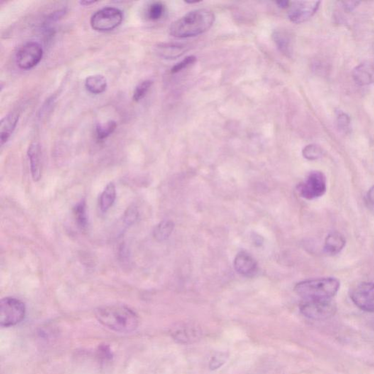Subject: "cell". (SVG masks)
Segmentation results:
<instances>
[{"instance_id": "17", "label": "cell", "mask_w": 374, "mask_h": 374, "mask_svg": "<svg viewBox=\"0 0 374 374\" xmlns=\"http://www.w3.org/2000/svg\"><path fill=\"white\" fill-rule=\"evenodd\" d=\"M355 83L360 86H367L374 81V68L371 64L363 63L355 67L353 72Z\"/></svg>"}, {"instance_id": "11", "label": "cell", "mask_w": 374, "mask_h": 374, "mask_svg": "<svg viewBox=\"0 0 374 374\" xmlns=\"http://www.w3.org/2000/svg\"><path fill=\"white\" fill-rule=\"evenodd\" d=\"M170 335L176 342L188 344L200 340L202 336V331L197 325L183 323L172 328Z\"/></svg>"}, {"instance_id": "34", "label": "cell", "mask_w": 374, "mask_h": 374, "mask_svg": "<svg viewBox=\"0 0 374 374\" xmlns=\"http://www.w3.org/2000/svg\"><path fill=\"white\" fill-rule=\"evenodd\" d=\"M276 4L279 7V8H282V9H285V8H289L290 6L291 3L289 1H278L276 2Z\"/></svg>"}, {"instance_id": "13", "label": "cell", "mask_w": 374, "mask_h": 374, "mask_svg": "<svg viewBox=\"0 0 374 374\" xmlns=\"http://www.w3.org/2000/svg\"><path fill=\"white\" fill-rule=\"evenodd\" d=\"M235 270L244 277H251L257 272V264L253 258L246 252H241L235 257L234 261Z\"/></svg>"}, {"instance_id": "12", "label": "cell", "mask_w": 374, "mask_h": 374, "mask_svg": "<svg viewBox=\"0 0 374 374\" xmlns=\"http://www.w3.org/2000/svg\"><path fill=\"white\" fill-rule=\"evenodd\" d=\"M189 48L190 46L186 43H161L156 47L155 52L162 58L176 59L184 55Z\"/></svg>"}, {"instance_id": "28", "label": "cell", "mask_w": 374, "mask_h": 374, "mask_svg": "<svg viewBox=\"0 0 374 374\" xmlns=\"http://www.w3.org/2000/svg\"><path fill=\"white\" fill-rule=\"evenodd\" d=\"M196 61H197V58L194 56H189V57H185L182 61L172 67L171 73H178V72H181L183 70H185L187 67H190L193 64L195 63Z\"/></svg>"}, {"instance_id": "2", "label": "cell", "mask_w": 374, "mask_h": 374, "mask_svg": "<svg viewBox=\"0 0 374 374\" xmlns=\"http://www.w3.org/2000/svg\"><path fill=\"white\" fill-rule=\"evenodd\" d=\"M214 13L209 9L194 10L172 23L170 34L177 38L197 36L214 24Z\"/></svg>"}, {"instance_id": "27", "label": "cell", "mask_w": 374, "mask_h": 374, "mask_svg": "<svg viewBox=\"0 0 374 374\" xmlns=\"http://www.w3.org/2000/svg\"><path fill=\"white\" fill-rule=\"evenodd\" d=\"M229 355L226 353H216L210 360L209 368L211 370H217L228 361Z\"/></svg>"}, {"instance_id": "35", "label": "cell", "mask_w": 374, "mask_h": 374, "mask_svg": "<svg viewBox=\"0 0 374 374\" xmlns=\"http://www.w3.org/2000/svg\"><path fill=\"white\" fill-rule=\"evenodd\" d=\"M96 3H97V1H81L79 3L82 6H89L91 5L95 4Z\"/></svg>"}, {"instance_id": "19", "label": "cell", "mask_w": 374, "mask_h": 374, "mask_svg": "<svg viewBox=\"0 0 374 374\" xmlns=\"http://www.w3.org/2000/svg\"><path fill=\"white\" fill-rule=\"evenodd\" d=\"M85 87L91 94H101L107 89V80L102 75L90 76L86 79Z\"/></svg>"}, {"instance_id": "10", "label": "cell", "mask_w": 374, "mask_h": 374, "mask_svg": "<svg viewBox=\"0 0 374 374\" xmlns=\"http://www.w3.org/2000/svg\"><path fill=\"white\" fill-rule=\"evenodd\" d=\"M320 2L295 1L291 3L288 17L291 21L295 23L307 21L315 14L319 8Z\"/></svg>"}, {"instance_id": "23", "label": "cell", "mask_w": 374, "mask_h": 374, "mask_svg": "<svg viewBox=\"0 0 374 374\" xmlns=\"http://www.w3.org/2000/svg\"><path fill=\"white\" fill-rule=\"evenodd\" d=\"M73 213L78 225L81 229L86 228L87 227L88 218L85 201H81V202L78 203L74 207Z\"/></svg>"}, {"instance_id": "20", "label": "cell", "mask_w": 374, "mask_h": 374, "mask_svg": "<svg viewBox=\"0 0 374 374\" xmlns=\"http://www.w3.org/2000/svg\"><path fill=\"white\" fill-rule=\"evenodd\" d=\"M272 38L279 50L284 55L289 56L292 45H291L290 37L288 34L282 30H277L273 32Z\"/></svg>"}, {"instance_id": "22", "label": "cell", "mask_w": 374, "mask_h": 374, "mask_svg": "<svg viewBox=\"0 0 374 374\" xmlns=\"http://www.w3.org/2000/svg\"><path fill=\"white\" fill-rule=\"evenodd\" d=\"M116 127L117 123L113 120L105 123H98L95 130L96 139L99 142L104 141L110 135L114 133Z\"/></svg>"}, {"instance_id": "3", "label": "cell", "mask_w": 374, "mask_h": 374, "mask_svg": "<svg viewBox=\"0 0 374 374\" xmlns=\"http://www.w3.org/2000/svg\"><path fill=\"white\" fill-rule=\"evenodd\" d=\"M339 289V281L333 277L303 281L294 287L296 293L304 301L331 300Z\"/></svg>"}, {"instance_id": "1", "label": "cell", "mask_w": 374, "mask_h": 374, "mask_svg": "<svg viewBox=\"0 0 374 374\" xmlns=\"http://www.w3.org/2000/svg\"><path fill=\"white\" fill-rule=\"evenodd\" d=\"M95 316L103 326L116 333H132L139 325L138 314L123 305L102 306L95 311Z\"/></svg>"}, {"instance_id": "24", "label": "cell", "mask_w": 374, "mask_h": 374, "mask_svg": "<svg viewBox=\"0 0 374 374\" xmlns=\"http://www.w3.org/2000/svg\"><path fill=\"white\" fill-rule=\"evenodd\" d=\"M152 84H153V82L150 80H145L140 83L135 87V90H134L133 101L136 102V103H138V102L143 99L146 96V94H148V91L150 90V88L152 87Z\"/></svg>"}, {"instance_id": "15", "label": "cell", "mask_w": 374, "mask_h": 374, "mask_svg": "<svg viewBox=\"0 0 374 374\" xmlns=\"http://www.w3.org/2000/svg\"><path fill=\"white\" fill-rule=\"evenodd\" d=\"M20 113L18 111H12L4 118H2L0 122V133H1V145H3L11 138L12 134L14 132L18 120Z\"/></svg>"}, {"instance_id": "7", "label": "cell", "mask_w": 374, "mask_h": 374, "mask_svg": "<svg viewBox=\"0 0 374 374\" xmlns=\"http://www.w3.org/2000/svg\"><path fill=\"white\" fill-rule=\"evenodd\" d=\"M301 197L306 200H314L321 197L327 191L326 176L320 171H313L309 174L306 180L297 187Z\"/></svg>"}, {"instance_id": "33", "label": "cell", "mask_w": 374, "mask_h": 374, "mask_svg": "<svg viewBox=\"0 0 374 374\" xmlns=\"http://www.w3.org/2000/svg\"><path fill=\"white\" fill-rule=\"evenodd\" d=\"M343 3L346 9L348 10V11H352L354 8H356L360 3H358V2H345V3Z\"/></svg>"}, {"instance_id": "26", "label": "cell", "mask_w": 374, "mask_h": 374, "mask_svg": "<svg viewBox=\"0 0 374 374\" xmlns=\"http://www.w3.org/2000/svg\"><path fill=\"white\" fill-rule=\"evenodd\" d=\"M323 152L321 147L315 144L306 145L303 150V156L306 160H318V159L321 158Z\"/></svg>"}, {"instance_id": "25", "label": "cell", "mask_w": 374, "mask_h": 374, "mask_svg": "<svg viewBox=\"0 0 374 374\" xmlns=\"http://www.w3.org/2000/svg\"><path fill=\"white\" fill-rule=\"evenodd\" d=\"M165 11V6L162 3L157 2L151 5L147 12V16L152 21H157L163 16Z\"/></svg>"}, {"instance_id": "9", "label": "cell", "mask_w": 374, "mask_h": 374, "mask_svg": "<svg viewBox=\"0 0 374 374\" xmlns=\"http://www.w3.org/2000/svg\"><path fill=\"white\" fill-rule=\"evenodd\" d=\"M350 298L361 310L374 313V283L363 282L358 284L352 289Z\"/></svg>"}, {"instance_id": "31", "label": "cell", "mask_w": 374, "mask_h": 374, "mask_svg": "<svg viewBox=\"0 0 374 374\" xmlns=\"http://www.w3.org/2000/svg\"><path fill=\"white\" fill-rule=\"evenodd\" d=\"M56 96L52 95L51 97H49L45 103H44L43 106H42L41 109L40 111V117L43 118V116H46L48 112H50L52 110V106H54V102H55Z\"/></svg>"}, {"instance_id": "5", "label": "cell", "mask_w": 374, "mask_h": 374, "mask_svg": "<svg viewBox=\"0 0 374 374\" xmlns=\"http://www.w3.org/2000/svg\"><path fill=\"white\" fill-rule=\"evenodd\" d=\"M123 18V13L121 10L113 7H106L92 15L90 24L91 28L95 31H112L121 24Z\"/></svg>"}, {"instance_id": "36", "label": "cell", "mask_w": 374, "mask_h": 374, "mask_svg": "<svg viewBox=\"0 0 374 374\" xmlns=\"http://www.w3.org/2000/svg\"><path fill=\"white\" fill-rule=\"evenodd\" d=\"M201 1H186V3H188V4H194V3H200Z\"/></svg>"}, {"instance_id": "29", "label": "cell", "mask_w": 374, "mask_h": 374, "mask_svg": "<svg viewBox=\"0 0 374 374\" xmlns=\"http://www.w3.org/2000/svg\"><path fill=\"white\" fill-rule=\"evenodd\" d=\"M138 211L135 206H130L123 215V221L127 225H133L138 219Z\"/></svg>"}, {"instance_id": "14", "label": "cell", "mask_w": 374, "mask_h": 374, "mask_svg": "<svg viewBox=\"0 0 374 374\" xmlns=\"http://www.w3.org/2000/svg\"><path fill=\"white\" fill-rule=\"evenodd\" d=\"M27 156L30 160L32 179L34 182H38L42 176L41 150L40 145L34 142L29 145Z\"/></svg>"}, {"instance_id": "21", "label": "cell", "mask_w": 374, "mask_h": 374, "mask_svg": "<svg viewBox=\"0 0 374 374\" xmlns=\"http://www.w3.org/2000/svg\"><path fill=\"white\" fill-rule=\"evenodd\" d=\"M174 225L172 221L164 220L154 230V237L157 241H164L170 237L173 230Z\"/></svg>"}, {"instance_id": "32", "label": "cell", "mask_w": 374, "mask_h": 374, "mask_svg": "<svg viewBox=\"0 0 374 374\" xmlns=\"http://www.w3.org/2000/svg\"><path fill=\"white\" fill-rule=\"evenodd\" d=\"M368 200L372 207L374 209V184L372 187L369 189L368 193Z\"/></svg>"}, {"instance_id": "30", "label": "cell", "mask_w": 374, "mask_h": 374, "mask_svg": "<svg viewBox=\"0 0 374 374\" xmlns=\"http://www.w3.org/2000/svg\"><path fill=\"white\" fill-rule=\"evenodd\" d=\"M337 124L340 130L346 131L350 124V118L348 115L339 111L337 114Z\"/></svg>"}, {"instance_id": "4", "label": "cell", "mask_w": 374, "mask_h": 374, "mask_svg": "<svg viewBox=\"0 0 374 374\" xmlns=\"http://www.w3.org/2000/svg\"><path fill=\"white\" fill-rule=\"evenodd\" d=\"M26 307L20 300L15 297H5L0 304V326L10 328L16 326L24 319Z\"/></svg>"}, {"instance_id": "6", "label": "cell", "mask_w": 374, "mask_h": 374, "mask_svg": "<svg viewBox=\"0 0 374 374\" xmlns=\"http://www.w3.org/2000/svg\"><path fill=\"white\" fill-rule=\"evenodd\" d=\"M301 314L313 320H326L335 315L336 305L331 300L304 301L300 306Z\"/></svg>"}, {"instance_id": "8", "label": "cell", "mask_w": 374, "mask_h": 374, "mask_svg": "<svg viewBox=\"0 0 374 374\" xmlns=\"http://www.w3.org/2000/svg\"><path fill=\"white\" fill-rule=\"evenodd\" d=\"M43 57V49L37 42H28L18 49L16 56L17 65L28 70L38 65Z\"/></svg>"}, {"instance_id": "18", "label": "cell", "mask_w": 374, "mask_h": 374, "mask_svg": "<svg viewBox=\"0 0 374 374\" xmlns=\"http://www.w3.org/2000/svg\"><path fill=\"white\" fill-rule=\"evenodd\" d=\"M116 186L113 182L109 183L99 197V206L102 212L106 213L112 207L113 203L116 201Z\"/></svg>"}, {"instance_id": "16", "label": "cell", "mask_w": 374, "mask_h": 374, "mask_svg": "<svg viewBox=\"0 0 374 374\" xmlns=\"http://www.w3.org/2000/svg\"><path fill=\"white\" fill-rule=\"evenodd\" d=\"M346 245V240L341 233L333 232L326 237L324 251L327 255L334 256L342 251Z\"/></svg>"}]
</instances>
